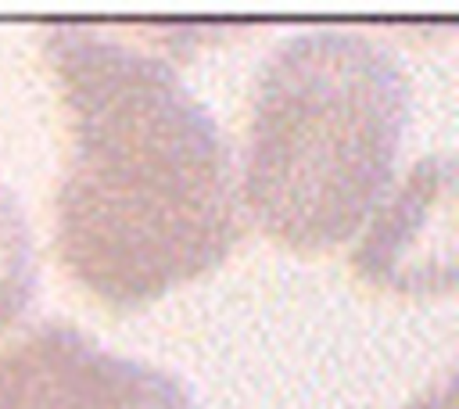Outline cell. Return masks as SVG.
Returning a JSON list of instances; mask_svg holds the SVG:
<instances>
[{
	"label": "cell",
	"mask_w": 459,
	"mask_h": 409,
	"mask_svg": "<svg viewBox=\"0 0 459 409\" xmlns=\"http://www.w3.org/2000/svg\"><path fill=\"white\" fill-rule=\"evenodd\" d=\"M0 409H194L176 377L39 323L0 348Z\"/></svg>",
	"instance_id": "3"
},
{
	"label": "cell",
	"mask_w": 459,
	"mask_h": 409,
	"mask_svg": "<svg viewBox=\"0 0 459 409\" xmlns=\"http://www.w3.org/2000/svg\"><path fill=\"white\" fill-rule=\"evenodd\" d=\"M65 108L54 248L104 309L151 305L215 269L240 237L230 147L169 54L86 25L43 32Z\"/></svg>",
	"instance_id": "1"
},
{
	"label": "cell",
	"mask_w": 459,
	"mask_h": 409,
	"mask_svg": "<svg viewBox=\"0 0 459 409\" xmlns=\"http://www.w3.org/2000/svg\"><path fill=\"white\" fill-rule=\"evenodd\" d=\"M355 273L391 294L452 287V165L448 154L420 161L387 197L351 255Z\"/></svg>",
	"instance_id": "4"
},
{
	"label": "cell",
	"mask_w": 459,
	"mask_h": 409,
	"mask_svg": "<svg viewBox=\"0 0 459 409\" xmlns=\"http://www.w3.org/2000/svg\"><path fill=\"white\" fill-rule=\"evenodd\" d=\"M36 283L32 233L18 197L0 183V330H7L29 305Z\"/></svg>",
	"instance_id": "5"
},
{
	"label": "cell",
	"mask_w": 459,
	"mask_h": 409,
	"mask_svg": "<svg viewBox=\"0 0 459 409\" xmlns=\"http://www.w3.org/2000/svg\"><path fill=\"white\" fill-rule=\"evenodd\" d=\"M405 409H452V380H448V377H441V384H437V387L423 391V395H420V398H412Z\"/></svg>",
	"instance_id": "6"
},
{
	"label": "cell",
	"mask_w": 459,
	"mask_h": 409,
	"mask_svg": "<svg viewBox=\"0 0 459 409\" xmlns=\"http://www.w3.org/2000/svg\"><path fill=\"white\" fill-rule=\"evenodd\" d=\"M409 115V75L373 36L312 29L262 65L244 111L240 204L290 251H330L380 201Z\"/></svg>",
	"instance_id": "2"
}]
</instances>
